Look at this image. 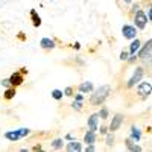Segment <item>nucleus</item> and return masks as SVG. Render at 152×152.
<instances>
[{
  "label": "nucleus",
  "instance_id": "23",
  "mask_svg": "<svg viewBox=\"0 0 152 152\" xmlns=\"http://www.w3.org/2000/svg\"><path fill=\"white\" fill-rule=\"evenodd\" d=\"M62 96H64V91H61V90H53V91H52V97H53L55 100H61Z\"/></svg>",
  "mask_w": 152,
  "mask_h": 152
},
{
  "label": "nucleus",
  "instance_id": "10",
  "mask_svg": "<svg viewBox=\"0 0 152 152\" xmlns=\"http://www.w3.org/2000/svg\"><path fill=\"white\" fill-rule=\"evenodd\" d=\"M66 151L67 152H81L82 151V145L76 140H70L67 145H66Z\"/></svg>",
  "mask_w": 152,
  "mask_h": 152
},
{
  "label": "nucleus",
  "instance_id": "13",
  "mask_svg": "<svg viewBox=\"0 0 152 152\" xmlns=\"http://www.w3.org/2000/svg\"><path fill=\"white\" fill-rule=\"evenodd\" d=\"M78 88H79V91H81V93H84V94H88V93H91V91L94 90L93 82H88V81H85V82H81Z\"/></svg>",
  "mask_w": 152,
  "mask_h": 152
},
{
  "label": "nucleus",
  "instance_id": "18",
  "mask_svg": "<svg viewBox=\"0 0 152 152\" xmlns=\"http://www.w3.org/2000/svg\"><path fill=\"white\" fill-rule=\"evenodd\" d=\"M15 94H17V88L15 87H8L6 90H5V93H3V97L6 100H11V99L15 97Z\"/></svg>",
  "mask_w": 152,
  "mask_h": 152
},
{
  "label": "nucleus",
  "instance_id": "36",
  "mask_svg": "<svg viewBox=\"0 0 152 152\" xmlns=\"http://www.w3.org/2000/svg\"><path fill=\"white\" fill-rule=\"evenodd\" d=\"M72 47H73V49H76V50H78V49L81 47V44H79V43H75V44H73Z\"/></svg>",
  "mask_w": 152,
  "mask_h": 152
},
{
  "label": "nucleus",
  "instance_id": "34",
  "mask_svg": "<svg viewBox=\"0 0 152 152\" xmlns=\"http://www.w3.org/2000/svg\"><path fill=\"white\" fill-rule=\"evenodd\" d=\"M128 59H129V62H134V61L137 59V53H135V55H131V56H129Z\"/></svg>",
  "mask_w": 152,
  "mask_h": 152
},
{
  "label": "nucleus",
  "instance_id": "20",
  "mask_svg": "<svg viewBox=\"0 0 152 152\" xmlns=\"http://www.w3.org/2000/svg\"><path fill=\"white\" fill-rule=\"evenodd\" d=\"M50 146H52V149H62L64 148V140H62V138H55V140L50 143Z\"/></svg>",
  "mask_w": 152,
  "mask_h": 152
},
{
  "label": "nucleus",
  "instance_id": "9",
  "mask_svg": "<svg viewBox=\"0 0 152 152\" xmlns=\"http://www.w3.org/2000/svg\"><path fill=\"white\" fill-rule=\"evenodd\" d=\"M99 114L97 113H94V114H91L90 117H88V120H87V126H88V129H91V131H97V128H99Z\"/></svg>",
  "mask_w": 152,
  "mask_h": 152
},
{
  "label": "nucleus",
  "instance_id": "16",
  "mask_svg": "<svg viewBox=\"0 0 152 152\" xmlns=\"http://www.w3.org/2000/svg\"><path fill=\"white\" fill-rule=\"evenodd\" d=\"M5 138L6 140H9V142H17V140H20L21 138V135H20V131L17 129V131H8V132H5Z\"/></svg>",
  "mask_w": 152,
  "mask_h": 152
},
{
  "label": "nucleus",
  "instance_id": "28",
  "mask_svg": "<svg viewBox=\"0 0 152 152\" xmlns=\"http://www.w3.org/2000/svg\"><path fill=\"white\" fill-rule=\"evenodd\" d=\"M129 58V52H126V50H122V53H120V59L122 61H126Z\"/></svg>",
  "mask_w": 152,
  "mask_h": 152
},
{
  "label": "nucleus",
  "instance_id": "38",
  "mask_svg": "<svg viewBox=\"0 0 152 152\" xmlns=\"http://www.w3.org/2000/svg\"><path fill=\"white\" fill-rule=\"evenodd\" d=\"M20 72H21L23 75H26V73H28V70H26V67H21V69H20Z\"/></svg>",
  "mask_w": 152,
  "mask_h": 152
},
{
  "label": "nucleus",
  "instance_id": "1",
  "mask_svg": "<svg viewBox=\"0 0 152 152\" xmlns=\"http://www.w3.org/2000/svg\"><path fill=\"white\" fill-rule=\"evenodd\" d=\"M111 94V85L105 84V85H100L99 88H96V90L91 91V97H90V104L93 107H99L102 105L105 100L110 97Z\"/></svg>",
  "mask_w": 152,
  "mask_h": 152
},
{
  "label": "nucleus",
  "instance_id": "21",
  "mask_svg": "<svg viewBox=\"0 0 152 152\" xmlns=\"http://www.w3.org/2000/svg\"><path fill=\"white\" fill-rule=\"evenodd\" d=\"M97 114H99L100 120H107V119H108V114H110V111H108V108H107V107H102V108H100V111H99Z\"/></svg>",
  "mask_w": 152,
  "mask_h": 152
},
{
  "label": "nucleus",
  "instance_id": "39",
  "mask_svg": "<svg viewBox=\"0 0 152 152\" xmlns=\"http://www.w3.org/2000/svg\"><path fill=\"white\" fill-rule=\"evenodd\" d=\"M66 138H67V140H72V138H73V134H67Z\"/></svg>",
  "mask_w": 152,
  "mask_h": 152
},
{
  "label": "nucleus",
  "instance_id": "4",
  "mask_svg": "<svg viewBox=\"0 0 152 152\" xmlns=\"http://www.w3.org/2000/svg\"><path fill=\"white\" fill-rule=\"evenodd\" d=\"M151 53H152V38H151V40H148V41L140 47L137 58H138V59H146V58L151 56Z\"/></svg>",
  "mask_w": 152,
  "mask_h": 152
},
{
  "label": "nucleus",
  "instance_id": "2",
  "mask_svg": "<svg viewBox=\"0 0 152 152\" xmlns=\"http://www.w3.org/2000/svg\"><path fill=\"white\" fill-rule=\"evenodd\" d=\"M148 15L145 14V12L142 11V9H138L135 14H134V26L137 28V29H140V31H143L145 28H146V24H148Z\"/></svg>",
  "mask_w": 152,
  "mask_h": 152
},
{
  "label": "nucleus",
  "instance_id": "37",
  "mask_svg": "<svg viewBox=\"0 0 152 152\" xmlns=\"http://www.w3.org/2000/svg\"><path fill=\"white\" fill-rule=\"evenodd\" d=\"M38 149L41 151V149H43V146H41V145H37V146H34V151H38Z\"/></svg>",
  "mask_w": 152,
  "mask_h": 152
},
{
  "label": "nucleus",
  "instance_id": "8",
  "mask_svg": "<svg viewBox=\"0 0 152 152\" xmlns=\"http://www.w3.org/2000/svg\"><path fill=\"white\" fill-rule=\"evenodd\" d=\"M9 82H11V87H20L23 82H24V75L21 72H15L9 76Z\"/></svg>",
  "mask_w": 152,
  "mask_h": 152
},
{
  "label": "nucleus",
  "instance_id": "33",
  "mask_svg": "<svg viewBox=\"0 0 152 152\" xmlns=\"http://www.w3.org/2000/svg\"><path fill=\"white\" fill-rule=\"evenodd\" d=\"M82 99H84L82 94H75V100H81V102H82Z\"/></svg>",
  "mask_w": 152,
  "mask_h": 152
},
{
  "label": "nucleus",
  "instance_id": "24",
  "mask_svg": "<svg viewBox=\"0 0 152 152\" xmlns=\"http://www.w3.org/2000/svg\"><path fill=\"white\" fill-rule=\"evenodd\" d=\"M72 108H73V110L81 111V110H82V104H81V100H75V102L72 104Z\"/></svg>",
  "mask_w": 152,
  "mask_h": 152
},
{
  "label": "nucleus",
  "instance_id": "19",
  "mask_svg": "<svg viewBox=\"0 0 152 152\" xmlns=\"http://www.w3.org/2000/svg\"><path fill=\"white\" fill-rule=\"evenodd\" d=\"M131 138L135 142H140L142 138V131L137 128V126H131Z\"/></svg>",
  "mask_w": 152,
  "mask_h": 152
},
{
  "label": "nucleus",
  "instance_id": "5",
  "mask_svg": "<svg viewBox=\"0 0 152 152\" xmlns=\"http://www.w3.org/2000/svg\"><path fill=\"white\" fill-rule=\"evenodd\" d=\"M123 114H120V113H117V114H114L113 116V119H111V123H110V126H108V129L111 131V132H114V131H117L120 126H122V123H123Z\"/></svg>",
  "mask_w": 152,
  "mask_h": 152
},
{
  "label": "nucleus",
  "instance_id": "31",
  "mask_svg": "<svg viewBox=\"0 0 152 152\" xmlns=\"http://www.w3.org/2000/svg\"><path fill=\"white\" fill-rule=\"evenodd\" d=\"M2 85H3V87H6V88H8V87H11L9 78H8V79H2Z\"/></svg>",
  "mask_w": 152,
  "mask_h": 152
},
{
  "label": "nucleus",
  "instance_id": "17",
  "mask_svg": "<svg viewBox=\"0 0 152 152\" xmlns=\"http://www.w3.org/2000/svg\"><path fill=\"white\" fill-rule=\"evenodd\" d=\"M140 47H142V41L138 40V38H134L132 43L129 44V53L131 55H135L138 50H140Z\"/></svg>",
  "mask_w": 152,
  "mask_h": 152
},
{
  "label": "nucleus",
  "instance_id": "30",
  "mask_svg": "<svg viewBox=\"0 0 152 152\" xmlns=\"http://www.w3.org/2000/svg\"><path fill=\"white\" fill-rule=\"evenodd\" d=\"M85 152H93V151H96V146L94 145H87V148L84 149Z\"/></svg>",
  "mask_w": 152,
  "mask_h": 152
},
{
  "label": "nucleus",
  "instance_id": "22",
  "mask_svg": "<svg viewBox=\"0 0 152 152\" xmlns=\"http://www.w3.org/2000/svg\"><path fill=\"white\" fill-rule=\"evenodd\" d=\"M105 143H107L108 148H111V146L114 145V132H107V140H105Z\"/></svg>",
  "mask_w": 152,
  "mask_h": 152
},
{
  "label": "nucleus",
  "instance_id": "25",
  "mask_svg": "<svg viewBox=\"0 0 152 152\" xmlns=\"http://www.w3.org/2000/svg\"><path fill=\"white\" fill-rule=\"evenodd\" d=\"M73 93H75L73 87H66L64 88V96H73Z\"/></svg>",
  "mask_w": 152,
  "mask_h": 152
},
{
  "label": "nucleus",
  "instance_id": "29",
  "mask_svg": "<svg viewBox=\"0 0 152 152\" xmlns=\"http://www.w3.org/2000/svg\"><path fill=\"white\" fill-rule=\"evenodd\" d=\"M138 9H140V5H138V3H132V8H131V14L134 15L135 12L138 11Z\"/></svg>",
  "mask_w": 152,
  "mask_h": 152
},
{
  "label": "nucleus",
  "instance_id": "11",
  "mask_svg": "<svg viewBox=\"0 0 152 152\" xmlns=\"http://www.w3.org/2000/svg\"><path fill=\"white\" fill-rule=\"evenodd\" d=\"M125 146L128 148V151H131V152H140V151H142V146H138V145H137V142H135V140H132L131 137L125 140Z\"/></svg>",
  "mask_w": 152,
  "mask_h": 152
},
{
  "label": "nucleus",
  "instance_id": "6",
  "mask_svg": "<svg viewBox=\"0 0 152 152\" xmlns=\"http://www.w3.org/2000/svg\"><path fill=\"white\" fill-rule=\"evenodd\" d=\"M137 93L140 94L143 99L148 97V96L152 93V85H151V82H140V84H138V87H137Z\"/></svg>",
  "mask_w": 152,
  "mask_h": 152
},
{
  "label": "nucleus",
  "instance_id": "32",
  "mask_svg": "<svg viewBox=\"0 0 152 152\" xmlns=\"http://www.w3.org/2000/svg\"><path fill=\"white\" fill-rule=\"evenodd\" d=\"M146 15H148V20L152 21V6L149 8V11H148V14H146Z\"/></svg>",
  "mask_w": 152,
  "mask_h": 152
},
{
  "label": "nucleus",
  "instance_id": "7",
  "mask_svg": "<svg viewBox=\"0 0 152 152\" xmlns=\"http://www.w3.org/2000/svg\"><path fill=\"white\" fill-rule=\"evenodd\" d=\"M122 34L126 40H134L137 37V28L135 26H131V24H125L122 28Z\"/></svg>",
  "mask_w": 152,
  "mask_h": 152
},
{
  "label": "nucleus",
  "instance_id": "35",
  "mask_svg": "<svg viewBox=\"0 0 152 152\" xmlns=\"http://www.w3.org/2000/svg\"><path fill=\"white\" fill-rule=\"evenodd\" d=\"M18 40H21V41H24V40H26V37L23 35V32H20V34H18Z\"/></svg>",
  "mask_w": 152,
  "mask_h": 152
},
{
  "label": "nucleus",
  "instance_id": "26",
  "mask_svg": "<svg viewBox=\"0 0 152 152\" xmlns=\"http://www.w3.org/2000/svg\"><path fill=\"white\" fill-rule=\"evenodd\" d=\"M18 131H20V135H21V137H28V135L31 134V129H29V128H20Z\"/></svg>",
  "mask_w": 152,
  "mask_h": 152
},
{
  "label": "nucleus",
  "instance_id": "27",
  "mask_svg": "<svg viewBox=\"0 0 152 152\" xmlns=\"http://www.w3.org/2000/svg\"><path fill=\"white\" fill-rule=\"evenodd\" d=\"M97 131L102 134V135H107V132H108V126H105V125H102L100 128H97Z\"/></svg>",
  "mask_w": 152,
  "mask_h": 152
},
{
  "label": "nucleus",
  "instance_id": "12",
  "mask_svg": "<svg viewBox=\"0 0 152 152\" xmlns=\"http://www.w3.org/2000/svg\"><path fill=\"white\" fill-rule=\"evenodd\" d=\"M29 15H31V20H32L34 28H40V26H41V17L38 15L37 9H31V11H29Z\"/></svg>",
  "mask_w": 152,
  "mask_h": 152
},
{
  "label": "nucleus",
  "instance_id": "15",
  "mask_svg": "<svg viewBox=\"0 0 152 152\" xmlns=\"http://www.w3.org/2000/svg\"><path fill=\"white\" fill-rule=\"evenodd\" d=\"M40 46L44 50H52V49H55V41L52 40V38H41Z\"/></svg>",
  "mask_w": 152,
  "mask_h": 152
},
{
  "label": "nucleus",
  "instance_id": "3",
  "mask_svg": "<svg viewBox=\"0 0 152 152\" xmlns=\"http://www.w3.org/2000/svg\"><path fill=\"white\" fill-rule=\"evenodd\" d=\"M143 75H145V69H143V67H137V69L134 70L132 76L128 79V82H126V87H128V88H132L134 85H137V82L142 81Z\"/></svg>",
  "mask_w": 152,
  "mask_h": 152
},
{
  "label": "nucleus",
  "instance_id": "14",
  "mask_svg": "<svg viewBox=\"0 0 152 152\" xmlns=\"http://www.w3.org/2000/svg\"><path fill=\"white\" fill-rule=\"evenodd\" d=\"M84 143L87 145H94L96 143V131H91V129H88L84 135Z\"/></svg>",
  "mask_w": 152,
  "mask_h": 152
}]
</instances>
